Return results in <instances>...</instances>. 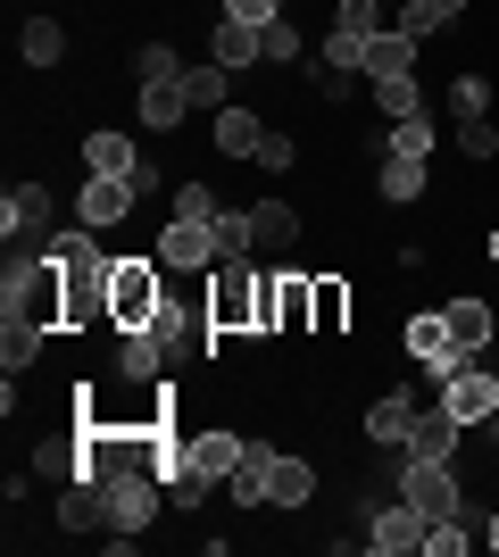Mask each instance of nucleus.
Segmentation results:
<instances>
[{
	"label": "nucleus",
	"mask_w": 499,
	"mask_h": 557,
	"mask_svg": "<svg viewBox=\"0 0 499 557\" xmlns=\"http://www.w3.org/2000/svg\"><path fill=\"white\" fill-rule=\"evenodd\" d=\"M241 433H225V424H209V433H184V466L191 474H200V483H225V474H234L241 466Z\"/></svg>",
	"instance_id": "12"
},
{
	"label": "nucleus",
	"mask_w": 499,
	"mask_h": 557,
	"mask_svg": "<svg viewBox=\"0 0 499 557\" xmlns=\"http://www.w3.org/2000/svg\"><path fill=\"white\" fill-rule=\"evenodd\" d=\"M375 116H383V125L425 116V84H416V75H375Z\"/></svg>",
	"instance_id": "26"
},
{
	"label": "nucleus",
	"mask_w": 499,
	"mask_h": 557,
	"mask_svg": "<svg viewBox=\"0 0 499 557\" xmlns=\"http://www.w3.org/2000/svg\"><path fill=\"white\" fill-rule=\"evenodd\" d=\"M433 141H441L433 109H425V116H400V125H391V150H400V159H433Z\"/></svg>",
	"instance_id": "32"
},
{
	"label": "nucleus",
	"mask_w": 499,
	"mask_h": 557,
	"mask_svg": "<svg viewBox=\"0 0 499 557\" xmlns=\"http://www.w3.org/2000/svg\"><path fill=\"white\" fill-rule=\"evenodd\" d=\"M366 549H375V557H416V549H425V516L391 491V499L366 516Z\"/></svg>",
	"instance_id": "6"
},
{
	"label": "nucleus",
	"mask_w": 499,
	"mask_h": 557,
	"mask_svg": "<svg viewBox=\"0 0 499 557\" xmlns=\"http://www.w3.org/2000/svg\"><path fill=\"white\" fill-rule=\"evenodd\" d=\"M275 466H284V449L250 442V449H241V466L225 474V499H234V508H275Z\"/></svg>",
	"instance_id": "7"
},
{
	"label": "nucleus",
	"mask_w": 499,
	"mask_h": 557,
	"mask_svg": "<svg viewBox=\"0 0 499 557\" xmlns=\"http://www.w3.org/2000/svg\"><path fill=\"white\" fill-rule=\"evenodd\" d=\"M416 408H433V399H416V392H383L375 408H366V449H408V433H416Z\"/></svg>",
	"instance_id": "11"
},
{
	"label": "nucleus",
	"mask_w": 499,
	"mask_h": 557,
	"mask_svg": "<svg viewBox=\"0 0 499 557\" xmlns=\"http://www.w3.org/2000/svg\"><path fill=\"white\" fill-rule=\"evenodd\" d=\"M159 267H166V275H209V267H216V225L166 216V225H159Z\"/></svg>",
	"instance_id": "5"
},
{
	"label": "nucleus",
	"mask_w": 499,
	"mask_h": 557,
	"mask_svg": "<svg viewBox=\"0 0 499 557\" xmlns=\"http://www.w3.org/2000/svg\"><path fill=\"white\" fill-rule=\"evenodd\" d=\"M225 17H241V25H275V17H284V0H225Z\"/></svg>",
	"instance_id": "42"
},
{
	"label": "nucleus",
	"mask_w": 499,
	"mask_h": 557,
	"mask_svg": "<svg viewBox=\"0 0 499 557\" xmlns=\"http://www.w3.org/2000/svg\"><path fill=\"white\" fill-rule=\"evenodd\" d=\"M458 449H466V424L433 399V408H416V433H408V458H433V466H458Z\"/></svg>",
	"instance_id": "10"
},
{
	"label": "nucleus",
	"mask_w": 499,
	"mask_h": 557,
	"mask_svg": "<svg viewBox=\"0 0 499 557\" xmlns=\"http://www.w3.org/2000/svg\"><path fill=\"white\" fill-rule=\"evenodd\" d=\"M466 516H475V508H466ZM466 516H441V524H425V557H466V549H475Z\"/></svg>",
	"instance_id": "33"
},
{
	"label": "nucleus",
	"mask_w": 499,
	"mask_h": 557,
	"mask_svg": "<svg viewBox=\"0 0 499 557\" xmlns=\"http://www.w3.org/2000/svg\"><path fill=\"white\" fill-rule=\"evenodd\" d=\"M441 408H450V417L466 424V433H483V424L499 417V374L483 367V358H475V367H458L450 383H441Z\"/></svg>",
	"instance_id": "4"
},
{
	"label": "nucleus",
	"mask_w": 499,
	"mask_h": 557,
	"mask_svg": "<svg viewBox=\"0 0 499 557\" xmlns=\"http://www.w3.org/2000/svg\"><path fill=\"white\" fill-rule=\"evenodd\" d=\"M483 541H491V557H499V508H491V516H483Z\"/></svg>",
	"instance_id": "46"
},
{
	"label": "nucleus",
	"mask_w": 499,
	"mask_h": 557,
	"mask_svg": "<svg viewBox=\"0 0 499 557\" xmlns=\"http://www.w3.org/2000/svg\"><path fill=\"white\" fill-rule=\"evenodd\" d=\"M84 166H92V175H134L142 150H134V134H109V125H100V134H84Z\"/></svg>",
	"instance_id": "23"
},
{
	"label": "nucleus",
	"mask_w": 499,
	"mask_h": 557,
	"mask_svg": "<svg viewBox=\"0 0 499 557\" xmlns=\"http://www.w3.org/2000/svg\"><path fill=\"white\" fill-rule=\"evenodd\" d=\"M200 141H216V159H259V141H266V116H259V109H241V100H234V109H216V116H209V134H200Z\"/></svg>",
	"instance_id": "14"
},
{
	"label": "nucleus",
	"mask_w": 499,
	"mask_h": 557,
	"mask_svg": "<svg viewBox=\"0 0 499 557\" xmlns=\"http://www.w3.org/2000/svg\"><path fill=\"white\" fill-rule=\"evenodd\" d=\"M134 109H142L150 134H175V125L191 116V92H184V84H142V100H134Z\"/></svg>",
	"instance_id": "24"
},
{
	"label": "nucleus",
	"mask_w": 499,
	"mask_h": 557,
	"mask_svg": "<svg viewBox=\"0 0 499 557\" xmlns=\"http://www.w3.org/2000/svg\"><path fill=\"white\" fill-rule=\"evenodd\" d=\"M59 533H109V508H100L92 483H67V491H59Z\"/></svg>",
	"instance_id": "25"
},
{
	"label": "nucleus",
	"mask_w": 499,
	"mask_h": 557,
	"mask_svg": "<svg viewBox=\"0 0 499 557\" xmlns=\"http://www.w3.org/2000/svg\"><path fill=\"white\" fill-rule=\"evenodd\" d=\"M184 59H175V42H142V84H184Z\"/></svg>",
	"instance_id": "38"
},
{
	"label": "nucleus",
	"mask_w": 499,
	"mask_h": 557,
	"mask_svg": "<svg viewBox=\"0 0 499 557\" xmlns=\"http://www.w3.org/2000/svg\"><path fill=\"white\" fill-rule=\"evenodd\" d=\"M275 333H316V275H300V267H275Z\"/></svg>",
	"instance_id": "13"
},
{
	"label": "nucleus",
	"mask_w": 499,
	"mask_h": 557,
	"mask_svg": "<svg viewBox=\"0 0 499 557\" xmlns=\"http://www.w3.org/2000/svg\"><path fill=\"white\" fill-rule=\"evenodd\" d=\"M350 275H316V333H350Z\"/></svg>",
	"instance_id": "28"
},
{
	"label": "nucleus",
	"mask_w": 499,
	"mask_h": 557,
	"mask_svg": "<svg viewBox=\"0 0 499 557\" xmlns=\"http://www.w3.org/2000/svg\"><path fill=\"white\" fill-rule=\"evenodd\" d=\"M483 258H491V267H499V225H491V233H483Z\"/></svg>",
	"instance_id": "47"
},
{
	"label": "nucleus",
	"mask_w": 499,
	"mask_h": 557,
	"mask_svg": "<svg viewBox=\"0 0 499 557\" xmlns=\"http://www.w3.org/2000/svg\"><path fill=\"white\" fill-rule=\"evenodd\" d=\"M333 25L366 42V34H383V0H333Z\"/></svg>",
	"instance_id": "34"
},
{
	"label": "nucleus",
	"mask_w": 499,
	"mask_h": 557,
	"mask_svg": "<svg viewBox=\"0 0 499 557\" xmlns=\"http://www.w3.org/2000/svg\"><path fill=\"white\" fill-rule=\"evenodd\" d=\"M134 209H142V200H134V184H125V175H84V191H75V216H84L92 233L125 225Z\"/></svg>",
	"instance_id": "9"
},
{
	"label": "nucleus",
	"mask_w": 499,
	"mask_h": 557,
	"mask_svg": "<svg viewBox=\"0 0 499 557\" xmlns=\"http://www.w3.org/2000/svg\"><path fill=\"white\" fill-rule=\"evenodd\" d=\"M433 9H441V17L458 25V17H466V9H475V0H433Z\"/></svg>",
	"instance_id": "45"
},
{
	"label": "nucleus",
	"mask_w": 499,
	"mask_h": 557,
	"mask_svg": "<svg viewBox=\"0 0 499 557\" xmlns=\"http://www.w3.org/2000/svg\"><path fill=\"white\" fill-rule=\"evenodd\" d=\"M483 433H491V442H499V417H491V424H483Z\"/></svg>",
	"instance_id": "48"
},
{
	"label": "nucleus",
	"mask_w": 499,
	"mask_h": 557,
	"mask_svg": "<svg viewBox=\"0 0 499 557\" xmlns=\"http://www.w3.org/2000/svg\"><path fill=\"white\" fill-rule=\"evenodd\" d=\"M166 300H175V283H166L159 250H142V258H117V267H109V325H117V333L150 325V317H159Z\"/></svg>",
	"instance_id": "1"
},
{
	"label": "nucleus",
	"mask_w": 499,
	"mask_h": 557,
	"mask_svg": "<svg viewBox=\"0 0 499 557\" xmlns=\"http://www.w3.org/2000/svg\"><path fill=\"white\" fill-rule=\"evenodd\" d=\"M50 225H59L50 184H9V200H0V233H9V242H42Z\"/></svg>",
	"instance_id": "8"
},
{
	"label": "nucleus",
	"mask_w": 499,
	"mask_h": 557,
	"mask_svg": "<svg viewBox=\"0 0 499 557\" xmlns=\"http://www.w3.org/2000/svg\"><path fill=\"white\" fill-rule=\"evenodd\" d=\"M309 499H316V466L284 458V466H275V508H309Z\"/></svg>",
	"instance_id": "31"
},
{
	"label": "nucleus",
	"mask_w": 499,
	"mask_h": 557,
	"mask_svg": "<svg viewBox=\"0 0 499 557\" xmlns=\"http://www.w3.org/2000/svg\"><path fill=\"white\" fill-rule=\"evenodd\" d=\"M216 258H259V233H250V209H216Z\"/></svg>",
	"instance_id": "30"
},
{
	"label": "nucleus",
	"mask_w": 499,
	"mask_h": 557,
	"mask_svg": "<svg viewBox=\"0 0 499 557\" xmlns=\"http://www.w3.org/2000/svg\"><path fill=\"white\" fill-rule=\"evenodd\" d=\"M358 59H366V42H358V34H341V25H333V34H325V67H350V75H358Z\"/></svg>",
	"instance_id": "41"
},
{
	"label": "nucleus",
	"mask_w": 499,
	"mask_h": 557,
	"mask_svg": "<svg viewBox=\"0 0 499 557\" xmlns=\"http://www.w3.org/2000/svg\"><path fill=\"white\" fill-rule=\"evenodd\" d=\"M358 75H366V84H375V75H416V42H408L400 25L366 34V59H358Z\"/></svg>",
	"instance_id": "19"
},
{
	"label": "nucleus",
	"mask_w": 499,
	"mask_h": 557,
	"mask_svg": "<svg viewBox=\"0 0 499 557\" xmlns=\"http://www.w3.org/2000/svg\"><path fill=\"white\" fill-rule=\"evenodd\" d=\"M450 134H458V150H466V159H499V125H491V116H466V125H450Z\"/></svg>",
	"instance_id": "36"
},
{
	"label": "nucleus",
	"mask_w": 499,
	"mask_h": 557,
	"mask_svg": "<svg viewBox=\"0 0 499 557\" xmlns=\"http://www.w3.org/2000/svg\"><path fill=\"white\" fill-rule=\"evenodd\" d=\"M216 209H225V200H216L209 184H175V209H166V216H191V225H216Z\"/></svg>",
	"instance_id": "37"
},
{
	"label": "nucleus",
	"mask_w": 499,
	"mask_h": 557,
	"mask_svg": "<svg viewBox=\"0 0 499 557\" xmlns=\"http://www.w3.org/2000/svg\"><path fill=\"white\" fill-rule=\"evenodd\" d=\"M92 491L109 508V533H125V541H142L159 524V499H166V483L142 474V466H109V474H92Z\"/></svg>",
	"instance_id": "2"
},
{
	"label": "nucleus",
	"mask_w": 499,
	"mask_h": 557,
	"mask_svg": "<svg viewBox=\"0 0 499 557\" xmlns=\"http://www.w3.org/2000/svg\"><path fill=\"white\" fill-rule=\"evenodd\" d=\"M250 166H266V175H291V166H300V141H291V134H266Z\"/></svg>",
	"instance_id": "40"
},
{
	"label": "nucleus",
	"mask_w": 499,
	"mask_h": 557,
	"mask_svg": "<svg viewBox=\"0 0 499 557\" xmlns=\"http://www.w3.org/2000/svg\"><path fill=\"white\" fill-rule=\"evenodd\" d=\"M166 367H175V349H166L150 325H134V333L117 342V374H125V383H159Z\"/></svg>",
	"instance_id": "17"
},
{
	"label": "nucleus",
	"mask_w": 499,
	"mask_h": 557,
	"mask_svg": "<svg viewBox=\"0 0 499 557\" xmlns=\"http://www.w3.org/2000/svg\"><path fill=\"white\" fill-rule=\"evenodd\" d=\"M209 50H216V67H259V59H266L259 25H241V17H216L209 25Z\"/></svg>",
	"instance_id": "20"
},
{
	"label": "nucleus",
	"mask_w": 499,
	"mask_h": 557,
	"mask_svg": "<svg viewBox=\"0 0 499 557\" xmlns=\"http://www.w3.org/2000/svg\"><path fill=\"white\" fill-rule=\"evenodd\" d=\"M125 184H134V200H159V159H142L134 175H125Z\"/></svg>",
	"instance_id": "44"
},
{
	"label": "nucleus",
	"mask_w": 499,
	"mask_h": 557,
	"mask_svg": "<svg viewBox=\"0 0 499 557\" xmlns=\"http://www.w3.org/2000/svg\"><path fill=\"white\" fill-rule=\"evenodd\" d=\"M400 499L425 516V524H441V516H466V483H458V466L408 458V449H400Z\"/></svg>",
	"instance_id": "3"
},
{
	"label": "nucleus",
	"mask_w": 499,
	"mask_h": 557,
	"mask_svg": "<svg viewBox=\"0 0 499 557\" xmlns=\"http://www.w3.org/2000/svg\"><path fill=\"white\" fill-rule=\"evenodd\" d=\"M350 84H358L350 67H316V100H350Z\"/></svg>",
	"instance_id": "43"
},
{
	"label": "nucleus",
	"mask_w": 499,
	"mask_h": 557,
	"mask_svg": "<svg viewBox=\"0 0 499 557\" xmlns=\"http://www.w3.org/2000/svg\"><path fill=\"white\" fill-rule=\"evenodd\" d=\"M441 25H450V17H441L433 0H400V34H408V42H433Z\"/></svg>",
	"instance_id": "39"
},
{
	"label": "nucleus",
	"mask_w": 499,
	"mask_h": 557,
	"mask_svg": "<svg viewBox=\"0 0 499 557\" xmlns=\"http://www.w3.org/2000/svg\"><path fill=\"white\" fill-rule=\"evenodd\" d=\"M375 191L391 200V209H416L433 191V159H400V150H383L375 159Z\"/></svg>",
	"instance_id": "15"
},
{
	"label": "nucleus",
	"mask_w": 499,
	"mask_h": 557,
	"mask_svg": "<svg viewBox=\"0 0 499 557\" xmlns=\"http://www.w3.org/2000/svg\"><path fill=\"white\" fill-rule=\"evenodd\" d=\"M441 109H450V125H466V116H491V75L458 67V75H450V92H441Z\"/></svg>",
	"instance_id": "27"
},
{
	"label": "nucleus",
	"mask_w": 499,
	"mask_h": 557,
	"mask_svg": "<svg viewBox=\"0 0 499 557\" xmlns=\"http://www.w3.org/2000/svg\"><path fill=\"white\" fill-rule=\"evenodd\" d=\"M441 317H450V333H458V349H475V358H483V349H491V342H499V308H491V300H483V292H458V300H450V308H441Z\"/></svg>",
	"instance_id": "16"
},
{
	"label": "nucleus",
	"mask_w": 499,
	"mask_h": 557,
	"mask_svg": "<svg viewBox=\"0 0 499 557\" xmlns=\"http://www.w3.org/2000/svg\"><path fill=\"white\" fill-rule=\"evenodd\" d=\"M259 50H266V67H291V59H300V25H291V17L259 25Z\"/></svg>",
	"instance_id": "35"
},
{
	"label": "nucleus",
	"mask_w": 499,
	"mask_h": 557,
	"mask_svg": "<svg viewBox=\"0 0 499 557\" xmlns=\"http://www.w3.org/2000/svg\"><path fill=\"white\" fill-rule=\"evenodd\" d=\"M17 59L25 67H59V59H67V25L59 17H25L17 25Z\"/></svg>",
	"instance_id": "21"
},
{
	"label": "nucleus",
	"mask_w": 499,
	"mask_h": 557,
	"mask_svg": "<svg viewBox=\"0 0 499 557\" xmlns=\"http://www.w3.org/2000/svg\"><path fill=\"white\" fill-rule=\"evenodd\" d=\"M250 233H259V258H291L300 209H291V200H259V209H250Z\"/></svg>",
	"instance_id": "18"
},
{
	"label": "nucleus",
	"mask_w": 499,
	"mask_h": 557,
	"mask_svg": "<svg viewBox=\"0 0 499 557\" xmlns=\"http://www.w3.org/2000/svg\"><path fill=\"white\" fill-rule=\"evenodd\" d=\"M184 92H191V109H234V100H225V92H234V67H216V59H209V67H191L184 75Z\"/></svg>",
	"instance_id": "29"
},
{
	"label": "nucleus",
	"mask_w": 499,
	"mask_h": 557,
	"mask_svg": "<svg viewBox=\"0 0 499 557\" xmlns=\"http://www.w3.org/2000/svg\"><path fill=\"white\" fill-rule=\"evenodd\" d=\"M42 342H50V325H34V317H0V367H9V374L34 367V358H42Z\"/></svg>",
	"instance_id": "22"
}]
</instances>
